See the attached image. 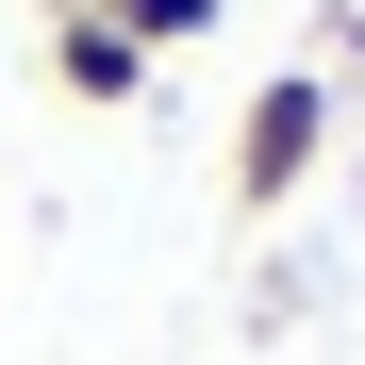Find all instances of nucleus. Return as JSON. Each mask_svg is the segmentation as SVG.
<instances>
[{
	"label": "nucleus",
	"instance_id": "obj_1",
	"mask_svg": "<svg viewBox=\"0 0 365 365\" xmlns=\"http://www.w3.org/2000/svg\"><path fill=\"white\" fill-rule=\"evenodd\" d=\"M316 166H332V67L250 83V116H232V216H282Z\"/></svg>",
	"mask_w": 365,
	"mask_h": 365
},
{
	"label": "nucleus",
	"instance_id": "obj_2",
	"mask_svg": "<svg viewBox=\"0 0 365 365\" xmlns=\"http://www.w3.org/2000/svg\"><path fill=\"white\" fill-rule=\"evenodd\" d=\"M50 83H67V100H133V83H150V50L100 17V0H50Z\"/></svg>",
	"mask_w": 365,
	"mask_h": 365
}]
</instances>
